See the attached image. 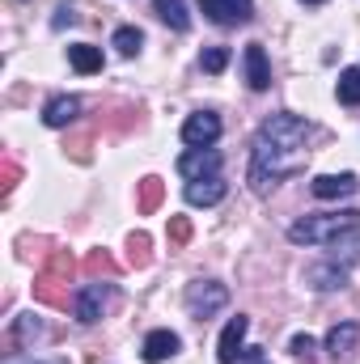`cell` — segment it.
Wrapping results in <instances>:
<instances>
[{"label": "cell", "mask_w": 360, "mask_h": 364, "mask_svg": "<svg viewBox=\"0 0 360 364\" xmlns=\"http://www.w3.org/2000/svg\"><path fill=\"white\" fill-rule=\"evenodd\" d=\"M305 140H309V123L301 114L280 110V114L263 119V127L255 136V149H250V191L268 195L271 186L292 178L309 157Z\"/></svg>", "instance_id": "6da1fadb"}, {"label": "cell", "mask_w": 360, "mask_h": 364, "mask_svg": "<svg viewBox=\"0 0 360 364\" xmlns=\"http://www.w3.org/2000/svg\"><path fill=\"white\" fill-rule=\"evenodd\" d=\"M348 233H360V212L344 208V212H318V216H301L288 225V237L297 246H331Z\"/></svg>", "instance_id": "7a4b0ae2"}, {"label": "cell", "mask_w": 360, "mask_h": 364, "mask_svg": "<svg viewBox=\"0 0 360 364\" xmlns=\"http://www.w3.org/2000/svg\"><path fill=\"white\" fill-rule=\"evenodd\" d=\"M225 301H229V288L221 284V279H195L191 288H186V309H191V318H212V314H221L225 309Z\"/></svg>", "instance_id": "3957f363"}, {"label": "cell", "mask_w": 360, "mask_h": 364, "mask_svg": "<svg viewBox=\"0 0 360 364\" xmlns=\"http://www.w3.org/2000/svg\"><path fill=\"white\" fill-rule=\"evenodd\" d=\"M110 296H115V288L106 284V279H93V284H85L81 288V296H77V322H85V326H93L97 318H102V309L110 305Z\"/></svg>", "instance_id": "277c9868"}, {"label": "cell", "mask_w": 360, "mask_h": 364, "mask_svg": "<svg viewBox=\"0 0 360 364\" xmlns=\"http://www.w3.org/2000/svg\"><path fill=\"white\" fill-rule=\"evenodd\" d=\"M182 140H186L191 149H212V144L221 140V119H216L212 110H195V114L182 123Z\"/></svg>", "instance_id": "5b68a950"}, {"label": "cell", "mask_w": 360, "mask_h": 364, "mask_svg": "<svg viewBox=\"0 0 360 364\" xmlns=\"http://www.w3.org/2000/svg\"><path fill=\"white\" fill-rule=\"evenodd\" d=\"M179 174L186 182L216 178V174H221V153H216V149H191V153H182L179 157Z\"/></svg>", "instance_id": "8992f818"}, {"label": "cell", "mask_w": 360, "mask_h": 364, "mask_svg": "<svg viewBox=\"0 0 360 364\" xmlns=\"http://www.w3.org/2000/svg\"><path fill=\"white\" fill-rule=\"evenodd\" d=\"M242 68H246V85H250L255 93L271 90V64H268L263 43H246V51H242Z\"/></svg>", "instance_id": "52a82bcc"}, {"label": "cell", "mask_w": 360, "mask_h": 364, "mask_svg": "<svg viewBox=\"0 0 360 364\" xmlns=\"http://www.w3.org/2000/svg\"><path fill=\"white\" fill-rule=\"evenodd\" d=\"M246 331H250V318H242V314H238V318H229V326L221 331V343H216V360H221V364H238Z\"/></svg>", "instance_id": "ba28073f"}, {"label": "cell", "mask_w": 360, "mask_h": 364, "mask_svg": "<svg viewBox=\"0 0 360 364\" xmlns=\"http://www.w3.org/2000/svg\"><path fill=\"white\" fill-rule=\"evenodd\" d=\"M199 9L216 26H242V21H250V0H199Z\"/></svg>", "instance_id": "9c48e42d"}, {"label": "cell", "mask_w": 360, "mask_h": 364, "mask_svg": "<svg viewBox=\"0 0 360 364\" xmlns=\"http://www.w3.org/2000/svg\"><path fill=\"white\" fill-rule=\"evenodd\" d=\"M309 191H314V199H348L360 191V178L356 174H318L309 182Z\"/></svg>", "instance_id": "30bf717a"}, {"label": "cell", "mask_w": 360, "mask_h": 364, "mask_svg": "<svg viewBox=\"0 0 360 364\" xmlns=\"http://www.w3.org/2000/svg\"><path fill=\"white\" fill-rule=\"evenodd\" d=\"M64 284L68 279H60V275H51V272H38V279H34V301L47 305V309H68V288Z\"/></svg>", "instance_id": "8fae6325"}, {"label": "cell", "mask_w": 360, "mask_h": 364, "mask_svg": "<svg viewBox=\"0 0 360 364\" xmlns=\"http://www.w3.org/2000/svg\"><path fill=\"white\" fill-rule=\"evenodd\" d=\"M179 348H182V339L174 335V331H149L140 352H144L149 364H162V360H170V356H179Z\"/></svg>", "instance_id": "7c38bea8"}, {"label": "cell", "mask_w": 360, "mask_h": 364, "mask_svg": "<svg viewBox=\"0 0 360 364\" xmlns=\"http://www.w3.org/2000/svg\"><path fill=\"white\" fill-rule=\"evenodd\" d=\"M77 114H81V102L73 93H60V97H51L43 106V123L47 127H68V123H77Z\"/></svg>", "instance_id": "4fadbf2b"}, {"label": "cell", "mask_w": 360, "mask_h": 364, "mask_svg": "<svg viewBox=\"0 0 360 364\" xmlns=\"http://www.w3.org/2000/svg\"><path fill=\"white\" fill-rule=\"evenodd\" d=\"M221 199H225V182L221 178L186 182V203H191V208H212V203H221Z\"/></svg>", "instance_id": "5bb4252c"}, {"label": "cell", "mask_w": 360, "mask_h": 364, "mask_svg": "<svg viewBox=\"0 0 360 364\" xmlns=\"http://www.w3.org/2000/svg\"><path fill=\"white\" fill-rule=\"evenodd\" d=\"M356 343H360V326H356V322H344V326H331V335H327V352H331L335 360H348Z\"/></svg>", "instance_id": "9a60e30c"}, {"label": "cell", "mask_w": 360, "mask_h": 364, "mask_svg": "<svg viewBox=\"0 0 360 364\" xmlns=\"http://www.w3.org/2000/svg\"><path fill=\"white\" fill-rule=\"evenodd\" d=\"M305 279H309V288H318V292H335V288L348 284V267H339V263H318V267L305 272Z\"/></svg>", "instance_id": "2e32d148"}, {"label": "cell", "mask_w": 360, "mask_h": 364, "mask_svg": "<svg viewBox=\"0 0 360 364\" xmlns=\"http://www.w3.org/2000/svg\"><path fill=\"white\" fill-rule=\"evenodd\" d=\"M68 64H73L81 77L102 73V47H90V43H77V47H68Z\"/></svg>", "instance_id": "e0dca14e"}, {"label": "cell", "mask_w": 360, "mask_h": 364, "mask_svg": "<svg viewBox=\"0 0 360 364\" xmlns=\"http://www.w3.org/2000/svg\"><path fill=\"white\" fill-rule=\"evenodd\" d=\"M110 47H115L123 60H132V55H140V47H144V34H140L136 26H119V30H115V38H110Z\"/></svg>", "instance_id": "ac0fdd59"}, {"label": "cell", "mask_w": 360, "mask_h": 364, "mask_svg": "<svg viewBox=\"0 0 360 364\" xmlns=\"http://www.w3.org/2000/svg\"><path fill=\"white\" fill-rule=\"evenodd\" d=\"M153 13H157L170 30H186V26H191V17H186V4H182V0H153Z\"/></svg>", "instance_id": "d6986e66"}, {"label": "cell", "mask_w": 360, "mask_h": 364, "mask_svg": "<svg viewBox=\"0 0 360 364\" xmlns=\"http://www.w3.org/2000/svg\"><path fill=\"white\" fill-rule=\"evenodd\" d=\"M149 259H153V237H149L144 229H136V233L127 237V263H132V267H149Z\"/></svg>", "instance_id": "ffe728a7"}, {"label": "cell", "mask_w": 360, "mask_h": 364, "mask_svg": "<svg viewBox=\"0 0 360 364\" xmlns=\"http://www.w3.org/2000/svg\"><path fill=\"white\" fill-rule=\"evenodd\" d=\"M162 199H166V182L153 178V174H149V178H140V212H144V216H149V212H157V208H162Z\"/></svg>", "instance_id": "44dd1931"}, {"label": "cell", "mask_w": 360, "mask_h": 364, "mask_svg": "<svg viewBox=\"0 0 360 364\" xmlns=\"http://www.w3.org/2000/svg\"><path fill=\"white\" fill-rule=\"evenodd\" d=\"M81 267H85V275H90V279H110V275L119 272V263H115L106 250H90Z\"/></svg>", "instance_id": "7402d4cb"}, {"label": "cell", "mask_w": 360, "mask_h": 364, "mask_svg": "<svg viewBox=\"0 0 360 364\" xmlns=\"http://www.w3.org/2000/svg\"><path fill=\"white\" fill-rule=\"evenodd\" d=\"M64 153H68L73 161L90 166V161H93V136H90V132H73V136L64 140Z\"/></svg>", "instance_id": "603a6c76"}, {"label": "cell", "mask_w": 360, "mask_h": 364, "mask_svg": "<svg viewBox=\"0 0 360 364\" xmlns=\"http://www.w3.org/2000/svg\"><path fill=\"white\" fill-rule=\"evenodd\" d=\"M335 93H339V102H344V106H360V68H344Z\"/></svg>", "instance_id": "cb8c5ba5"}, {"label": "cell", "mask_w": 360, "mask_h": 364, "mask_svg": "<svg viewBox=\"0 0 360 364\" xmlns=\"http://www.w3.org/2000/svg\"><path fill=\"white\" fill-rule=\"evenodd\" d=\"M38 335H43V322H38L34 314H21V318L13 322V343H17V348H26V343L38 339Z\"/></svg>", "instance_id": "d4e9b609"}, {"label": "cell", "mask_w": 360, "mask_h": 364, "mask_svg": "<svg viewBox=\"0 0 360 364\" xmlns=\"http://www.w3.org/2000/svg\"><path fill=\"white\" fill-rule=\"evenodd\" d=\"M106 127H115V132H132V127H140V106H115L110 119H106Z\"/></svg>", "instance_id": "484cf974"}, {"label": "cell", "mask_w": 360, "mask_h": 364, "mask_svg": "<svg viewBox=\"0 0 360 364\" xmlns=\"http://www.w3.org/2000/svg\"><path fill=\"white\" fill-rule=\"evenodd\" d=\"M43 272L60 275V279H73V272H77V259H73L68 250H51V255H47V267H43Z\"/></svg>", "instance_id": "4316f807"}, {"label": "cell", "mask_w": 360, "mask_h": 364, "mask_svg": "<svg viewBox=\"0 0 360 364\" xmlns=\"http://www.w3.org/2000/svg\"><path fill=\"white\" fill-rule=\"evenodd\" d=\"M225 64H229V51H225V47H208V51L199 55V68H203V73H225Z\"/></svg>", "instance_id": "83f0119b"}, {"label": "cell", "mask_w": 360, "mask_h": 364, "mask_svg": "<svg viewBox=\"0 0 360 364\" xmlns=\"http://www.w3.org/2000/svg\"><path fill=\"white\" fill-rule=\"evenodd\" d=\"M170 246H186L191 242V216H170Z\"/></svg>", "instance_id": "f1b7e54d"}, {"label": "cell", "mask_w": 360, "mask_h": 364, "mask_svg": "<svg viewBox=\"0 0 360 364\" xmlns=\"http://www.w3.org/2000/svg\"><path fill=\"white\" fill-rule=\"evenodd\" d=\"M17 178H21V170H17L13 161H4V166H0V195H4V199L13 195V186H17Z\"/></svg>", "instance_id": "f546056e"}, {"label": "cell", "mask_w": 360, "mask_h": 364, "mask_svg": "<svg viewBox=\"0 0 360 364\" xmlns=\"http://www.w3.org/2000/svg\"><path fill=\"white\" fill-rule=\"evenodd\" d=\"M292 356L309 360V356H314V339H309V335H297V339H292Z\"/></svg>", "instance_id": "4dcf8cb0"}, {"label": "cell", "mask_w": 360, "mask_h": 364, "mask_svg": "<svg viewBox=\"0 0 360 364\" xmlns=\"http://www.w3.org/2000/svg\"><path fill=\"white\" fill-rule=\"evenodd\" d=\"M68 21H77V13H73V4H60V13H55V26H68Z\"/></svg>", "instance_id": "1f68e13d"}, {"label": "cell", "mask_w": 360, "mask_h": 364, "mask_svg": "<svg viewBox=\"0 0 360 364\" xmlns=\"http://www.w3.org/2000/svg\"><path fill=\"white\" fill-rule=\"evenodd\" d=\"M305 4H322V0H305Z\"/></svg>", "instance_id": "d6a6232c"}]
</instances>
